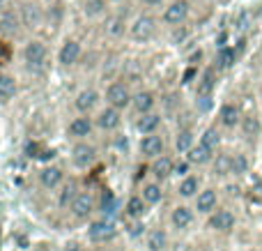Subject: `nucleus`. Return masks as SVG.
I'll return each mask as SVG.
<instances>
[{
    "mask_svg": "<svg viewBox=\"0 0 262 251\" xmlns=\"http://www.w3.org/2000/svg\"><path fill=\"white\" fill-rule=\"evenodd\" d=\"M159 124H161V115H157V113H143V118L138 120V124H136V127H138V132L145 136V134H154V132H157Z\"/></svg>",
    "mask_w": 262,
    "mask_h": 251,
    "instance_id": "a211bd4d",
    "label": "nucleus"
},
{
    "mask_svg": "<svg viewBox=\"0 0 262 251\" xmlns=\"http://www.w3.org/2000/svg\"><path fill=\"white\" fill-rule=\"evenodd\" d=\"M101 9H104V0H85V14L97 16L101 14Z\"/></svg>",
    "mask_w": 262,
    "mask_h": 251,
    "instance_id": "f704fd0d",
    "label": "nucleus"
},
{
    "mask_svg": "<svg viewBox=\"0 0 262 251\" xmlns=\"http://www.w3.org/2000/svg\"><path fill=\"white\" fill-rule=\"evenodd\" d=\"M78 55H81V46H78V41H64V46L60 49V62L62 65H74L78 60Z\"/></svg>",
    "mask_w": 262,
    "mask_h": 251,
    "instance_id": "f3484780",
    "label": "nucleus"
},
{
    "mask_svg": "<svg viewBox=\"0 0 262 251\" xmlns=\"http://www.w3.org/2000/svg\"><path fill=\"white\" fill-rule=\"evenodd\" d=\"M235 60H237V51L230 49V46H221V51H219V55H216L219 67L228 69V67H232V65H235Z\"/></svg>",
    "mask_w": 262,
    "mask_h": 251,
    "instance_id": "c85d7f7f",
    "label": "nucleus"
},
{
    "mask_svg": "<svg viewBox=\"0 0 262 251\" xmlns=\"http://www.w3.org/2000/svg\"><path fill=\"white\" fill-rule=\"evenodd\" d=\"M143 198H145V203H149V205L159 203L163 198L161 187H159V184H145V187H143Z\"/></svg>",
    "mask_w": 262,
    "mask_h": 251,
    "instance_id": "2f4dec72",
    "label": "nucleus"
},
{
    "mask_svg": "<svg viewBox=\"0 0 262 251\" xmlns=\"http://www.w3.org/2000/svg\"><path fill=\"white\" fill-rule=\"evenodd\" d=\"M95 210V201H92L90 194H78V196L72 198V212L78 219H88Z\"/></svg>",
    "mask_w": 262,
    "mask_h": 251,
    "instance_id": "423d86ee",
    "label": "nucleus"
},
{
    "mask_svg": "<svg viewBox=\"0 0 262 251\" xmlns=\"http://www.w3.org/2000/svg\"><path fill=\"white\" fill-rule=\"evenodd\" d=\"M0 5H3V0H0Z\"/></svg>",
    "mask_w": 262,
    "mask_h": 251,
    "instance_id": "a18cd8bd",
    "label": "nucleus"
},
{
    "mask_svg": "<svg viewBox=\"0 0 262 251\" xmlns=\"http://www.w3.org/2000/svg\"><path fill=\"white\" fill-rule=\"evenodd\" d=\"M44 60H46V46L41 41H30L26 46V62L30 67H39V65H44Z\"/></svg>",
    "mask_w": 262,
    "mask_h": 251,
    "instance_id": "9b49d317",
    "label": "nucleus"
},
{
    "mask_svg": "<svg viewBox=\"0 0 262 251\" xmlns=\"http://www.w3.org/2000/svg\"><path fill=\"white\" fill-rule=\"evenodd\" d=\"M101 207H104V212H115V207H118V201H115L113 194H108V192L104 194V201H101Z\"/></svg>",
    "mask_w": 262,
    "mask_h": 251,
    "instance_id": "c9c22d12",
    "label": "nucleus"
},
{
    "mask_svg": "<svg viewBox=\"0 0 262 251\" xmlns=\"http://www.w3.org/2000/svg\"><path fill=\"white\" fill-rule=\"evenodd\" d=\"M249 251H255V249H249Z\"/></svg>",
    "mask_w": 262,
    "mask_h": 251,
    "instance_id": "c03bdc74",
    "label": "nucleus"
},
{
    "mask_svg": "<svg viewBox=\"0 0 262 251\" xmlns=\"http://www.w3.org/2000/svg\"><path fill=\"white\" fill-rule=\"evenodd\" d=\"M97 99H99V95H97L95 90H81L76 97V109L81 111V113H88L90 109H95Z\"/></svg>",
    "mask_w": 262,
    "mask_h": 251,
    "instance_id": "6ab92c4d",
    "label": "nucleus"
},
{
    "mask_svg": "<svg viewBox=\"0 0 262 251\" xmlns=\"http://www.w3.org/2000/svg\"><path fill=\"white\" fill-rule=\"evenodd\" d=\"M92 132V120L90 118H74L69 122V134L72 136H88Z\"/></svg>",
    "mask_w": 262,
    "mask_h": 251,
    "instance_id": "b1692460",
    "label": "nucleus"
},
{
    "mask_svg": "<svg viewBox=\"0 0 262 251\" xmlns=\"http://www.w3.org/2000/svg\"><path fill=\"white\" fill-rule=\"evenodd\" d=\"M21 14H23V23H26L28 28H37L41 23V12L37 5H23Z\"/></svg>",
    "mask_w": 262,
    "mask_h": 251,
    "instance_id": "5701e85b",
    "label": "nucleus"
},
{
    "mask_svg": "<svg viewBox=\"0 0 262 251\" xmlns=\"http://www.w3.org/2000/svg\"><path fill=\"white\" fill-rule=\"evenodd\" d=\"M239 124H242V132H244V136H249V138H255L262 132V124H260V120L255 118V115H244Z\"/></svg>",
    "mask_w": 262,
    "mask_h": 251,
    "instance_id": "393cba45",
    "label": "nucleus"
},
{
    "mask_svg": "<svg viewBox=\"0 0 262 251\" xmlns=\"http://www.w3.org/2000/svg\"><path fill=\"white\" fill-rule=\"evenodd\" d=\"M235 215L230 210H214L209 217V228L219 231V233H228V231L235 228Z\"/></svg>",
    "mask_w": 262,
    "mask_h": 251,
    "instance_id": "7ed1b4c3",
    "label": "nucleus"
},
{
    "mask_svg": "<svg viewBox=\"0 0 262 251\" xmlns=\"http://www.w3.org/2000/svg\"><path fill=\"white\" fill-rule=\"evenodd\" d=\"M154 30H157V26H154L152 16H140V18H136V23L131 26L134 39H140V41H147L149 37L154 35Z\"/></svg>",
    "mask_w": 262,
    "mask_h": 251,
    "instance_id": "0eeeda50",
    "label": "nucleus"
},
{
    "mask_svg": "<svg viewBox=\"0 0 262 251\" xmlns=\"http://www.w3.org/2000/svg\"><path fill=\"white\" fill-rule=\"evenodd\" d=\"M140 152H143L145 157H152V159L161 157L163 155V138L157 136V134H145V136L140 138Z\"/></svg>",
    "mask_w": 262,
    "mask_h": 251,
    "instance_id": "20e7f679",
    "label": "nucleus"
},
{
    "mask_svg": "<svg viewBox=\"0 0 262 251\" xmlns=\"http://www.w3.org/2000/svg\"><path fill=\"white\" fill-rule=\"evenodd\" d=\"M14 28H16V21H14V16H9V14H7V16H5V18H3V30L12 32V30H14Z\"/></svg>",
    "mask_w": 262,
    "mask_h": 251,
    "instance_id": "e433bc0d",
    "label": "nucleus"
},
{
    "mask_svg": "<svg viewBox=\"0 0 262 251\" xmlns=\"http://www.w3.org/2000/svg\"><path fill=\"white\" fill-rule=\"evenodd\" d=\"M175 173H177V175H186V173H189V159L182 161V164H177V166H175Z\"/></svg>",
    "mask_w": 262,
    "mask_h": 251,
    "instance_id": "4c0bfd02",
    "label": "nucleus"
},
{
    "mask_svg": "<svg viewBox=\"0 0 262 251\" xmlns=\"http://www.w3.org/2000/svg\"><path fill=\"white\" fill-rule=\"evenodd\" d=\"M214 173L219 175V178H226V175H232V155H216V159H214Z\"/></svg>",
    "mask_w": 262,
    "mask_h": 251,
    "instance_id": "412c9836",
    "label": "nucleus"
},
{
    "mask_svg": "<svg viewBox=\"0 0 262 251\" xmlns=\"http://www.w3.org/2000/svg\"><path fill=\"white\" fill-rule=\"evenodd\" d=\"M200 143H205L209 150H216L219 143H221V136H219L216 129L209 127V129H205V132H203V136H200Z\"/></svg>",
    "mask_w": 262,
    "mask_h": 251,
    "instance_id": "473e14b6",
    "label": "nucleus"
},
{
    "mask_svg": "<svg viewBox=\"0 0 262 251\" xmlns=\"http://www.w3.org/2000/svg\"><path fill=\"white\" fill-rule=\"evenodd\" d=\"M131 104L136 106L138 113H149L154 106V95L152 92H138V95H134V101H131Z\"/></svg>",
    "mask_w": 262,
    "mask_h": 251,
    "instance_id": "a878e982",
    "label": "nucleus"
},
{
    "mask_svg": "<svg viewBox=\"0 0 262 251\" xmlns=\"http://www.w3.org/2000/svg\"><path fill=\"white\" fill-rule=\"evenodd\" d=\"M251 169L249 164V157L242 155V152H237V155H232V175H237V178H242V175H246Z\"/></svg>",
    "mask_w": 262,
    "mask_h": 251,
    "instance_id": "cd10ccee",
    "label": "nucleus"
},
{
    "mask_svg": "<svg viewBox=\"0 0 262 251\" xmlns=\"http://www.w3.org/2000/svg\"><path fill=\"white\" fill-rule=\"evenodd\" d=\"M175 148H177V152H189L193 148V132L191 129H182L175 138Z\"/></svg>",
    "mask_w": 262,
    "mask_h": 251,
    "instance_id": "c756f323",
    "label": "nucleus"
},
{
    "mask_svg": "<svg viewBox=\"0 0 262 251\" xmlns=\"http://www.w3.org/2000/svg\"><path fill=\"white\" fill-rule=\"evenodd\" d=\"M106 99H108V104L115 106V109H127L131 101H134V97L129 95L124 83H113V86L106 90Z\"/></svg>",
    "mask_w": 262,
    "mask_h": 251,
    "instance_id": "f257e3e1",
    "label": "nucleus"
},
{
    "mask_svg": "<svg viewBox=\"0 0 262 251\" xmlns=\"http://www.w3.org/2000/svg\"><path fill=\"white\" fill-rule=\"evenodd\" d=\"M186 14H189V3H186V0H177V3H172L170 7L166 9L163 21L170 23V26H180V23L186 18Z\"/></svg>",
    "mask_w": 262,
    "mask_h": 251,
    "instance_id": "1a4fd4ad",
    "label": "nucleus"
},
{
    "mask_svg": "<svg viewBox=\"0 0 262 251\" xmlns=\"http://www.w3.org/2000/svg\"><path fill=\"white\" fill-rule=\"evenodd\" d=\"M216 203H219V196L214 189H203V192H198V196H195V210L200 212V215H212L214 210H216Z\"/></svg>",
    "mask_w": 262,
    "mask_h": 251,
    "instance_id": "39448f33",
    "label": "nucleus"
},
{
    "mask_svg": "<svg viewBox=\"0 0 262 251\" xmlns=\"http://www.w3.org/2000/svg\"><path fill=\"white\" fill-rule=\"evenodd\" d=\"M7 55H9L7 46H5V44H3V41H0V65H3V60H5V58H7Z\"/></svg>",
    "mask_w": 262,
    "mask_h": 251,
    "instance_id": "a19ab883",
    "label": "nucleus"
},
{
    "mask_svg": "<svg viewBox=\"0 0 262 251\" xmlns=\"http://www.w3.org/2000/svg\"><path fill=\"white\" fill-rule=\"evenodd\" d=\"M16 95V81L9 74H0V101H7Z\"/></svg>",
    "mask_w": 262,
    "mask_h": 251,
    "instance_id": "4be33fe9",
    "label": "nucleus"
},
{
    "mask_svg": "<svg viewBox=\"0 0 262 251\" xmlns=\"http://www.w3.org/2000/svg\"><path fill=\"white\" fill-rule=\"evenodd\" d=\"M97 157V150L92 145H88V143H76L72 150V159L76 166H81V169H85V166H90L92 161H95Z\"/></svg>",
    "mask_w": 262,
    "mask_h": 251,
    "instance_id": "6e6552de",
    "label": "nucleus"
},
{
    "mask_svg": "<svg viewBox=\"0 0 262 251\" xmlns=\"http://www.w3.org/2000/svg\"><path fill=\"white\" fill-rule=\"evenodd\" d=\"M212 88H214V74L212 72H205L203 83L198 86V95H209V92H212Z\"/></svg>",
    "mask_w": 262,
    "mask_h": 251,
    "instance_id": "72a5a7b5",
    "label": "nucleus"
},
{
    "mask_svg": "<svg viewBox=\"0 0 262 251\" xmlns=\"http://www.w3.org/2000/svg\"><path fill=\"white\" fill-rule=\"evenodd\" d=\"M219 118H221V124H226V127H237L242 122V111L235 104H223L221 111H219Z\"/></svg>",
    "mask_w": 262,
    "mask_h": 251,
    "instance_id": "2eb2a0df",
    "label": "nucleus"
},
{
    "mask_svg": "<svg viewBox=\"0 0 262 251\" xmlns=\"http://www.w3.org/2000/svg\"><path fill=\"white\" fill-rule=\"evenodd\" d=\"M88 235H90L92 242H111L115 238V226L106 219L92 221L90 228H88Z\"/></svg>",
    "mask_w": 262,
    "mask_h": 251,
    "instance_id": "f03ea898",
    "label": "nucleus"
},
{
    "mask_svg": "<svg viewBox=\"0 0 262 251\" xmlns=\"http://www.w3.org/2000/svg\"><path fill=\"white\" fill-rule=\"evenodd\" d=\"M212 152L214 150H209L205 143H198L195 145L193 143V148H191L189 152H186V159H189V164H198V166H203V164H207L209 159H212Z\"/></svg>",
    "mask_w": 262,
    "mask_h": 251,
    "instance_id": "4468645a",
    "label": "nucleus"
},
{
    "mask_svg": "<svg viewBox=\"0 0 262 251\" xmlns=\"http://www.w3.org/2000/svg\"><path fill=\"white\" fill-rule=\"evenodd\" d=\"M64 251H83V247L78 242H67L64 244Z\"/></svg>",
    "mask_w": 262,
    "mask_h": 251,
    "instance_id": "ea45409f",
    "label": "nucleus"
},
{
    "mask_svg": "<svg viewBox=\"0 0 262 251\" xmlns=\"http://www.w3.org/2000/svg\"><path fill=\"white\" fill-rule=\"evenodd\" d=\"M143 231H145V226H143V224H138V221H134V224H131V228H129V233L136 238V235H140Z\"/></svg>",
    "mask_w": 262,
    "mask_h": 251,
    "instance_id": "58836bf2",
    "label": "nucleus"
},
{
    "mask_svg": "<svg viewBox=\"0 0 262 251\" xmlns=\"http://www.w3.org/2000/svg\"><path fill=\"white\" fill-rule=\"evenodd\" d=\"M170 221H172L175 228L184 231V228H189V226L193 224V212H191L186 205H177L175 210H172V215H170Z\"/></svg>",
    "mask_w": 262,
    "mask_h": 251,
    "instance_id": "ddd939ff",
    "label": "nucleus"
},
{
    "mask_svg": "<svg viewBox=\"0 0 262 251\" xmlns=\"http://www.w3.org/2000/svg\"><path fill=\"white\" fill-rule=\"evenodd\" d=\"M180 196L182 198H193V196H198V192H200V182H198V178H193V175H189V178H184L180 182Z\"/></svg>",
    "mask_w": 262,
    "mask_h": 251,
    "instance_id": "aec40b11",
    "label": "nucleus"
},
{
    "mask_svg": "<svg viewBox=\"0 0 262 251\" xmlns=\"http://www.w3.org/2000/svg\"><path fill=\"white\" fill-rule=\"evenodd\" d=\"M175 173V164H172L168 157H157L154 159V164H152V175L159 180V182H163L166 178H170V175Z\"/></svg>",
    "mask_w": 262,
    "mask_h": 251,
    "instance_id": "f8f14e48",
    "label": "nucleus"
},
{
    "mask_svg": "<svg viewBox=\"0 0 262 251\" xmlns=\"http://www.w3.org/2000/svg\"><path fill=\"white\" fill-rule=\"evenodd\" d=\"M55 152L53 150H44V155H41V159H53Z\"/></svg>",
    "mask_w": 262,
    "mask_h": 251,
    "instance_id": "79ce46f5",
    "label": "nucleus"
},
{
    "mask_svg": "<svg viewBox=\"0 0 262 251\" xmlns=\"http://www.w3.org/2000/svg\"><path fill=\"white\" fill-rule=\"evenodd\" d=\"M166 242H168V238L163 231H152L147 238V249L149 251H163L166 249Z\"/></svg>",
    "mask_w": 262,
    "mask_h": 251,
    "instance_id": "7c9ffc66",
    "label": "nucleus"
},
{
    "mask_svg": "<svg viewBox=\"0 0 262 251\" xmlns=\"http://www.w3.org/2000/svg\"><path fill=\"white\" fill-rule=\"evenodd\" d=\"M120 122H122V118H120V109H115V106H108V109H104L99 113V118H97V124H99L101 129H106V132H111V129H118Z\"/></svg>",
    "mask_w": 262,
    "mask_h": 251,
    "instance_id": "9d476101",
    "label": "nucleus"
},
{
    "mask_svg": "<svg viewBox=\"0 0 262 251\" xmlns=\"http://www.w3.org/2000/svg\"><path fill=\"white\" fill-rule=\"evenodd\" d=\"M145 3H147V5H159L161 0H145Z\"/></svg>",
    "mask_w": 262,
    "mask_h": 251,
    "instance_id": "37998d69",
    "label": "nucleus"
},
{
    "mask_svg": "<svg viewBox=\"0 0 262 251\" xmlns=\"http://www.w3.org/2000/svg\"><path fill=\"white\" fill-rule=\"evenodd\" d=\"M127 215L131 217V219H138V217L145 215V198L143 196H131L127 201Z\"/></svg>",
    "mask_w": 262,
    "mask_h": 251,
    "instance_id": "bb28decb",
    "label": "nucleus"
},
{
    "mask_svg": "<svg viewBox=\"0 0 262 251\" xmlns=\"http://www.w3.org/2000/svg\"><path fill=\"white\" fill-rule=\"evenodd\" d=\"M39 182L44 184L46 189H55L60 182H62V171H60L58 166H46V169H41V173H39Z\"/></svg>",
    "mask_w": 262,
    "mask_h": 251,
    "instance_id": "dca6fc26",
    "label": "nucleus"
}]
</instances>
